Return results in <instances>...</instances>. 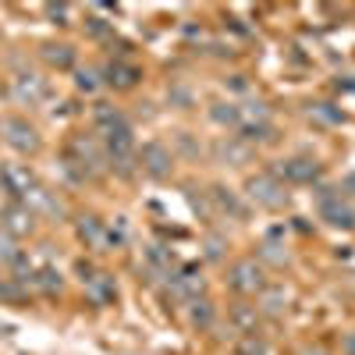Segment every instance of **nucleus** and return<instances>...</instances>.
Instances as JSON below:
<instances>
[{
  "label": "nucleus",
  "mask_w": 355,
  "mask_h": 355,
  "mask_svg": "<svg viewBox=\"0 0 355 355\" xmlns=\"http://www.w3.org/2000/svg\"><path fill=\"white\" fill-rule=\"evenodd\" d=\"M25 206H28V210H33V214L40 210V214H46V217H61V214H64L61 199H53V196H50V192H46L43 185H36L33 192L25 196Z\"/></svg>",
  "instance_id": "nucleus-15"
},
{
  "label": "nucleus",
  "mask_w": 355,
  "mask_h": 355,
  "mask_svg": "<svg viewBox=\"0 0 355 355\" xmlns=\"http://www.w3.org/2000/svg\"><path fill=\"white\" fill-rule=\"evenodd\" d=\"M43 61L53 68H71L75 64V50L68 43H46L43 46Z\"/></svg>",
  "instance_id": "nucleus-19"
},
{
  "label": "nucleus",
  "mask_w": 355,
  "mask_h": 355,
  "mask_svg": "<svg viewBox=\"0 0 355 355\" xmlns=\"http://www.w3.org/2000/svg\"><path fill=\"white\" fill-rule=\"evenodd\" d=\"M0 227H4L15 242L18 239H28V234L36 231V214L28 210L25 202H15V206H8V210L0 214Z\"/></svg>",
  "instance_id": "nucleus-10"
},
{
  "label": "nucleus",
  "mask_w": 355,
  "mask_h": 355,
  "mask_svg": "<svg viewBox=\"0 0 355 355\" xmlns=\"http://www.w3.org/2000/svg\"><path fill=\"white\" fill-rule=\"evenodd\" d=\"M259 256L266 259V263H284L288 259V252H284V245L277 242V231L270 234V239H266L263 245H259Z\"/></svg>",
  "instance_id": "nucleus-26"
},
{
  "label": "nucleus",
  "mask_w": 355,
  "mask_h": 355,
  "mask_svg": "<svg viewBox=\"0 0 355 355\" xmlns=\"http://www.w3.org/2000/svg\"><path fill=\"white\" fill-rule=\"evenodd\" d=\"M217 153L227 157V160H245L249 157V146H239V142H220L217 146Z\"/></svg>",
  "instance_id": "nucleus-32"
},
{
  "label": "nucleus",
  "mask_w": 355,
  "mask_h": 355,
  "mask_svg": "<svg viewBox=\"0 0 355 355\" xmlns=\"http://www.w3.org/2000/svg\"><path fill=\"white\" fill-rule=\"evenodd\" d=\"M345 352H348V355H355V334H352V338L345 341Z\"/></svg>",
  "instance_id": "nucleus-35"
},
{
  "label": "nucleus",
  "mask_w": 355,
  "mask_h": 355,
  "mask_svg": "<svg viewBox=\"0 0 355 355\" xmlns=\"http://www.w3.org/2000/svg\"><path fill=\"white\" fill-rule=\"evenodd\" d=\"M214 117H217L220 125H239V121H242L239 107H231V103H217V107H214Z\"/></svg>",
  "instance_id": "nucleus-29"
},
{
  "label": "nucleus",
  "mask_w": 355,
  "mask_h": 355,
  "mask_svg": "<svg viewBox=\"0 0 355 355\" xmlns=\"http://www.w3.org/2000/svg\"><path fill=\"white\" fill-rule=\"evenodd\" d=\"M313 117H316V121H323V125H338L341 121V110H334L331 103H316L313 107Z\"/></svg>",
  "instance_id": "nucleus-30"
},
{
  "label": "nucleus",
  "mask_w": 355,
  "mask_h": 355,
  "mask_svg": "<svg viewBox=\"0 0 355 355\" xmlns=\"http://www.w3.org/2000/svg\"><path fill=\"white\" fill-rule=\"evenodd\" d=\"M64 171L71 178H93L103 171V153H100V146L89 139V135H75L71 146H68V153H64Z\"/></svg>",
  "instance_id": "nucleus-1"
},
{
  "label": "nucleus",
  "mask_w": 355,
  "mask_h": 355,
  "mask_svg": "<svg viewBox=\"0 0 355 355\" xmlns=\"http://www.w3.org/2000/svg\"><path fill=\"white\" fill-rule=\"evenodd\" d=\"M0 295H11V299H18L21 288H18V284H11V281H4V284H0Z\"/></svg>",
  "instance_id": "nucleus-33"
},
{
  "label": "nucleus",
  "mask_w": 355,
  "mask_h": 355,
  "mask_svg": "<svg viewBox=\"0 0 355 355\" xmlns=\"http://www.w3.org/2000/svg\"><path fill=\"white\" fill-rule=\"evenodd\" d=\"M82 281H85V295L93 299L96 306H110L114 299H117V284H114V277L110 274H103V270H85L82 266Z\"/></svg>",
  "instance_id": "nucleus-11"
},
{
  "label": "nucleus",
  "mask_w": 355,
  "mask_h": 355,
  "mask_svg": "<svg viewBox=\"0 0 355 355\" xmlns=\"http://www.w3.org/2000/svg\"><path fill=\"white\" fill-rule=\"evenodd\" d=\"M21 256V249H18V242L11 239V234L0 227V266H15V259Z\"/></svg>",
  "instance_id": "nucleus-23"
},
{
  "label": "nucleus",
  "mask_w": 355,
  "mask_h": 355,
  "mask_svg": "<svg viewBox=\"0 0 355 355\" xmlns=\"http://www.w3.org/2000/svg\"><path fill=\"white\" fill-rule=\"evenodd\" d=\"M277 174L284 178V182L306 185V182H316V178H320V164L309 160V157H291V160H281L277 164Z\"/></svg>",
  "instance_id": "nucleus-12"
},
{
  "label": "nucleus",
  "mask_w": 355,
  "mask_h": 355,
  "mask_svg": "<svg viewBox=\"0 0 355 355\" xmlns=\"http://www.w3.org/2000/svg\"><path fill=\"white\" fill-rule=\"evenodd\" d=\"M189 320L196 323V327H210V323H214V306L206 299H196L192 309H189Z\"/></svg>",
  "instance_id": "nucleus-25"
},
{
  "label": "nucleus",
  "mask_w": 355,
  "mask_h": 355,
  "mask_svg": "<svg viewBox=\"0 0 355 355\" xmlns=\"http://www.w3.org/2000/svg\"><path fill=\"white\" fill-rule=\"evenodd\" d=\"M266 352V345H263V338H256V334H245L242 341H239V355H263Z\"/></svg>",
  "instance_id": "nucleus-31"
},
{
  "label": "nucleus",
  "mask_w": 355,
  "mask_h": 355,
  "mask_svg": "<svg viewBox=\"0 0 355 355\" xmlns=\"http://www.w3.org/2000/svg\"><path fill=\"white\" fill-rule=\"evenodd\" d=\"M0 139H4L11 150H18V153H36V150H40V135H36V128L28 125L25 117H15V114L0 117Z\"/></svg>",
  "instance_id": "nucleus-2"
},
{
  "label": "nucleus",
  "mask_w": 355,
  "mask_h": 355,
  "mask_svg": "<svg viewBox=\"0 0 355 355\" xmlns=\"http://www.w3.org/2000/svg\"><path fill=\"white\" fill-rule=\"evenodd\" d=\"M245 192H249L259 206H270V210L284 206V199H288V192H284V185H281L277 174H252L249 185H245Z\"/></svg>",
  "instance_id": "nucleus-7"
},
{
  "label": "nucleus",
  "mask_w": 355,
  "mask_h": 355,
  "mask_svg": "<svg viewBox=\"0 0 355 355\" xmlns=\"http://www.w3.org/2000/svg\"><path fill=\"white\" fill-rule=\"evenodd\" d=\"M231 320H234V327H242L245 334H256L259 313H256V306H234V309H231Z\"/></svg>",
  "instance_id": "nucleus-22"
},
{
  "label": "nucleus",
  "mask_w": 355,
  "mask_h": 355,
  "mask_svg": "<svg viewBox=\"0 0 355 355\" xmlns=\"http://www.w3.org/2000/svg\"><path fill=\"white\" fill-rule=\"evenodd\" d=\"M259 295H263V306H259V309H263L266 316H277V313L284 309V291H277V288L266 291V288H263Z\"/></svg>",
  "instance_id": "nucleus-27"
},
{
  "label": "nucleus",
  "mask_w": 355,
  "mask_h": 355,
  "mask_svg": "<svg viewBox=\"0 0 355 355\" xmlns=\"http://www.w3.org/2000/svg\"><path fill=\"white\" fill-rule=\"evenodd\" d=\"M227 284L239 291V295H259L266 288V277H263V266L256 259H239L231 263L227 270Z\"/></svg>",
  "instance_id": "nucleus-3"
},
{
  "label": "nucleus",
  "mask_w": 355,
  "mask_h": 355,
  "mask_svg": "<svg viewBox=\"0 0 355 355\" xmlns=\"http://www.w3.org/2000/svg\"><path fill=\"white\" fill-rule=\"evenodd\" d=\"M202 288H206V281H202L196 263H185V266H178V270H171V291L178 295V299L196 302L202 295Z\"/></svg>",
  "instance_id": "nucleus-9"
},
{
  "label": "nucleus",
  "mask_w": 355,
  "mask_h": 355,
  "mask_svg": "<svg viewBox=\"0 0 355 355\" xmlns=\"http://www.w3.org/2000/svg\"><path fill=\"white\" fill-rule=\"evenodd\" d=\"M75 85L82 89V93H96L103 82H100V71H96V68H89V64H85V68L75 71Z\"/></svg>",
  "instance_id": "nucleus-24"
},
{
  "label": "nucleus",
  "mask_w": 355,
  "mask_h": 355,
  "mask_svg": "<svg viewBox=\"0 0 355 355\" xmlns=\"http://www.w3.org/2000/svg\"><path fill=\"white\" fill-rule=\"evenodd\" d=\"M103 150H107V157L114 160V167H117V171L128 174V171H132V160H135V139H132V125L117 128V132H107V135H103Z\"/></svg>",
  "instance_id": "nucleus-4"
},
{
  "label": "nucleus",
  "mask_w": 355,
  "mask_h": 355,
  "mask_svg": "<svg viewBox=\"0 0 355 355\" xmlns=\"http://www.w3.org/2000/svg\"><path fill=\"white\" fill-rule=\"evenodd\" d=\"M239 139L242 142H274L277 132H274L270 121H256V125H242V135Z\"/></svg>",
  "instance_id": "nucleus-21"
},
{
  "label": "nucleus",
  "mask_w": 355,
  "mask_h": 355,
  "mask_svg": "<svg viewBox=\"0 0 355 355\" xmlns=\"http://www.w3.org/2000/svg\"><path fill=\"white\" fill-rule=\"evenodd\" d=\"M316 199H320V217L327 220V224L345 227V231H352V227H355V206H348L334 189H320V192H316Z\"/></svg>",
  "instance_id": "nucleus-5"
},
{
  "label": "nucleus",
  "mask_w": 355,
  "mask_h": 355,
  "mask_svg": "<svg viewBox=\"0 0 355 355\" xmlns=\"http://www.w3.org/2000/svg\"><path fill=\"white\" fill-rule=\"evenodd\" d=\"M96 128H100V135H107V132H117V128H125L128 125V117L117 110V107H110V103H100L96 107Z\"/></svg>",
  "instance_id": "nucleus-17"
},
{
  "label": "nucleus",
  "mask_w": 355,
  "mask_h": 355,
  "mask_svg": "<svg viewBox=\"0 0 355 355\" xmlns=\"http://www.w3.org/2000/svg\"><path fill=\"white\" fill-rule=\"evenodd\" d=\"M78 239H82L85 245H93V249H103V242H107V227H103V220H96V217H82V220H78Z\"/></svg>",
  "instance_id": "nucleus-18"
},
{
  "label": "nucleus",
  "mask_w": 355,
  "mask_h": 355,
  "mask_svg": "<svg viewBox=\"0 0 355 355\" xmlns=\"http://www.w3.org/2000/svg\"><path fill=\"white\" fill-rule=\"evenodd\" d=\"M210 196H214V202L220 206L224 214H231V217H245V206L239 202V196H234V192H227L224 185H217V189H214Z\"/></svg>",
  "instance_id": "nucleus-20"
},
{
  "label": "nucleus",
  "mask_w": 355,
  "mask_h": 355,
  "mask_svg": "<svg viewBox=\"0 0 355 355\" xmlns=\"http://www.w3.org/2000/svg\"><path fill=\"white\" fill-rule=\"evenodd\" d=\"M139 78H142V71L132 64V61H121V57H117V61H110L107 68H103V82L107 85H114V89H135L139 85Z\"/></svg>",
  "instance_id": "nucleus-14"
},
{
  "label": "nucleus",
  "mask_w": 355,
  "mask_h": 355,
  "mask_svg": "<svg viewBox=\"0 0 355 355\" xmlns=\"http://www.w3.org/2000/svg\"><path fill=\"white\" fill-rule=\"evenodd\" d=\"M11 96L21 103V107H40L46 96H50V85L46 78H40L36 71H18L11 78Z\"/></svg>",
  "instance_id": "nucleus-6"
},
{
  "label": "nucleus",
  "mask_w": 355,
  "mask_h": 355,
  "mask_svg": "<svg viewBox=\"0 0 355 355\" xmlns=\"http://www.w3.org/2000/svg\"><path fill=\"white\" fill-rule=\"evenodd\" d=\"M341 185H345V189H355V174H348V178H345Z\"/></svg>",
  "instance_id": "nucleus-36"
},
{
  "label": "nucleus",
  "mask_w": 355,
  "mask_h": 355,
  "mask_svg": "<svg viewBox=\"0 0 355 355\" xmlns=\"http://www.w3.org/2000/svg\"><path fill=\"white\" fill-rule=\"evenodd\" d=\"M0 185H4L8 196L25 199L40 182H36V174L28 171V164H0Z\"/></svg>",
  "instance_id": "nucleus-8"
},
{
  "label": "nucleus",
  "mask_w": 355,
  "mask_h": 355,
  "mask_svg": "<svg viewBox=\"0 0 355 355\" xmlns=\"http://www.w3.org/2000/svg\"><path fill=\"white\" fill-rule=\"evenodd\" d=\"M139 160H142V171L150 178H167L171 174V150L164 142H146Z\"/></svg>",
  "instance_id": "nucleus-13"
},
{
  "label": "nucleus",
  "mask_w": 355,
  "mask_h": 355,
  "mask_svg": "<svg viewBox=\"0 0 355 355\" xmlns=\"http://www.w3.org/2000/svg\"><path fill=\"white\" fill-rule=\"evenodd\" d=\"M89 28H93L96 36H103V33H107V25H103V18H89Z\"/></svg>",
  "instance_id": "nucleus-34"
},
{
  "label": "nucleus",
  "mask_w": 355,
  "mask_h": 355,
  "mask_svg": "<svg viewBox=\"0 0 355 355\" xmlns=\"http://www.w3.org/2000/svg\"><path fill=\"white\" fill-rule=\"evenodd\" d=\"M146 259H150V266H153V270H160V274H167V277H171V252H167L164 245H150Z\"/></svg>",
  "instance_id": "nucleus-28"
},
{
  "label": "nucleus",
  "mask_w": 355,
  "mask_h": 355,
  "mask_svg": "<svg viewBox=\"0 0 355 355\" xmlns=\"http://www.w3.org/2000/svg\"><path fill=\"white\" fill-rule=\"evenodd\" d=\"M61 270H57V266H33V277H28V288H36V291H61Z\"/></svg>",
  "instance_id": "nucleus-16"
}]
</instances>
